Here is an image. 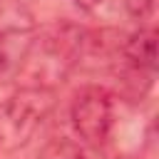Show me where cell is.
<instances>
[{
  "instance_id": "6da1fadb",
  "label": "cell",
  "mask_w": 159,
  "mask_h": 159,
  "mask_svg": "<svg viewBox=\"0 0 159 159\" xmlns=\"http://www.w3.org/2000/svg\"><path fill=\"white\" fill-rule=\"evenodd\" d=\"M47 112V99L40 92H22L0 104V147L12 149L25 144L40 127Z\"/></svg>"
},
{
  "instance_id": "7a4b0ae2",
  "label": "cell",
  "mask_w": 159,
  "mask_h": 159,
  "mask_svg": "<svg viewBox=\"0 0 159 159\" xmlns=\"http://www.w3.org/2000/svg\"><path fill=\"white\" fill-rule=\"evenodd\" d=\"M75 134L87 144H102L112 129V97L102 87H84L70 109Z\"/></svg>"
},
{
  "instance_id": "3957f363",
  "label": "cell",
  "mask_w": 159,
  "mask_h": 159,
  "mask_svg": "<svg viewBox=\"0 0 159 159\" xmlns=\"http://www.w3.org/2000/svg\"><path fill=\"white\" fill-rule=\"evenodd\" d=\"M124 57L129 60V65L142 72H154L157 67V32L154 27H142L134 35H129V40L124 42Z\"/></svg>"
},
{
  "instance_id": "277c9868",
  "label": "cell",
  "mask_w": 159,
  "mask_h": 159,
  "mask_svg": "<svg viewBox=\"0 0 159 159\" xmlns=\"http://www.w3.org/2000/svg\"><path fill=\"white\" fill-rule=\"evenodd\" d=\"M47 159H84V157H82L77 149H72V147H67V144H65V147H55V149H52V154H50Z\"/></svg>"
},
{
  "instance_id": "5b68a950",
  "label": "cell",
  "mask_w": 159,
  "mask_h": 159,
  "mask_svg": "<svg viewBox=\"0 0 159 159\" xmlns=\"http://www.w3.org/2000/svg\"><path fill=\"white\" fill-rule=\"evenodd\" d=\"M7 65H10V52H7V45L2 40V35H0V75L7 70Z\"/></svg>"
},
{
  "instance_id": "8992f818",
  "label": "cell",
  "mask_w": 159,
  "mask_h": 159,
  "mask_svg": "<svg viewBox=\"0 0 159 159\" xmlns=\"http://www.w3.org/2000/svg\"><path fill=\"white\" fill-rule=\"evenodd\" d=\"M75 5H80V7H84V10H89V7H94L99 0H72Z\"/></svg>"
}]
</instances>
